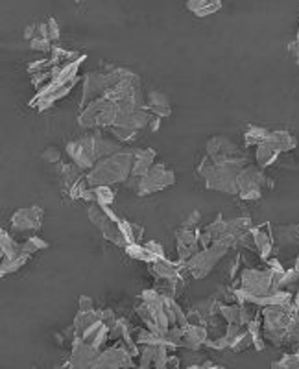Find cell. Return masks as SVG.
I'll use <instances>...</instances> for the list:
<instances>
[{
  "label": "cell",
  "mask_w": 299,
  "mask_h": 369,
  "mask_svg": "<svg viewBox=\"0 0 299 369\" xmlns=\"http://www.w3.org/2000/svg\"><path fill=\"white\" fill-rule=\"evenodd\" d=\"M122 143H118L113 135L104 133V129H91L79 135L74 141H68L65 152L78 168L84 172L95 168V164L107 155L121 152Z\"/></svg>",
  "instance_id": "cell-1"
},
{
  "label": "cell",
  "mask_w": 299,
  "mask_h": 369,
  "mask_svg": "<svg viewBox=\"0 0 299 369\" xmlns=\"http://www.w3.org/2000/svg\"><path fill=\"white\" fill-rule=\"evenodd\" d=\"M264 342L275 347L299 342V308L294 303L270 305L261 311Z\"/></svg>",
  "instance_id": "cell-2"
},
{
  "label": "cell",
  "mask_w": 299,
  "mask_h": 369,
  "mask_svg": "<svg viewBox=\"0 0 299 369\" xmlns=\"http://www.w3.org/2000/svg\"><path fill=\"white\" fill-rule=\"evenodd\" d=\"M246 164V157L229 159V161H210L207 155H204L196 172L204 180L207 189L226 192V194H238L236 180H238V174Z\"/></svg>",
  "instance_id": "cell-3"
},
{
  "label": "cell",
  "mask_w": 299,
  "mask_h": 369,
  "mask_svg": "<svg viewBox=\"0 0 299 369\" xmlns=\"http://www.w3.org/2000/svg\"><path fill=\"white\" fill-rule=\"evenodd\" d=\"M133 157H135V148H122L121 152L98 161L95 168L87 172L89 187H111L116 183H126L132 175Z\"/></svg>",
  "instance_id": "cell-4"
},
{
  "label": "cell",
  "mask_w": 299,
  "mask_h": 369,
  "mask_svg": "<svg viewBox=\"0 0 299 369\" xmlns=\"http://www.w3.org/2000/svg\"><path fill=\"white\" fill-rule=\"evenodd\" d=\"M176 183V174L164 163H155L144 178H130L126 181L128 189H132L137 196H148L161 192Z\"/></svg>",
  "instance_id": "cell-5"
},
{
  "label": "cell",
  "mask_w": 299,
  "mask_h": 369,
  "mask_svg": "<svg viewBox=\"0 0 299 369\" xmlns=\"http://www.w3.org/2000/svg\"><path fill=\"white\" fill-rule=\"evenodd\" d=\"M87 214H89V220L93 221V226L102 233V237L105 240H109L118 248H126V240H124L121 229H118V223L122 221V218L111 207H100L96 203H91Z\"/></svg>",
  "instance_id": "cell-6"
},
{
  "label": "cell",
  "mask_w": 299,
  "mask_h": 369,
  "mask_svg": "<svg viewBox=\"0 0 299 369\" xmlns=\"http://www.w3.org/2000/svg\"><path fill=\"white\" fill-rule=\"evenodd\" d=\"M238 196L246 201H255L263 196L264 187H273V183L266 178L263 168H259L257 164L247 163L242 172L238 174Z\"/></svg>",
  "instance_id": "cell-7"
},
{
  "label": "cell",
  "mask_w": 299,
  "mask_h": 369,
  "mask_svg": "<svg viewBox=\"0 0 299 369\" xmlns=\"http://www.w3.org/2000/svg\"><path fill=\"white\" fill-rule=\"evenodd\" d=\"M229 249L231 248H227L226 244H213L209 248H201L189 262L185 264V268L189 269V274L194 279H204L215 269L216 264L226 257Z\"/></svg>",
  "instance_id": "cell-8"
},
{
  "label": "cell",
  "mask_w": 299,
  "mask_h": 369,
  "mask_svg": "<svg viewBox=\"0 0 299 369\" xmlns=\"http://www.w3.org/2000/svg\"><path fill=\"white\" fill-rule=\"evenodd\" d=\"M135 368V356L132 351L122 342L104 349L91 369H133Z\"/></svg>",
  "instance_id": "cell-9"
},
{
  "label": "cell",
  "mask_w": 299,
  "mask_h": 369,
  "mask_svg": "<svg viewBox=\"0 0 299 369\" xmlns=\"http://www.w3.org/2000/svg\"><path fill=\"white\" fill-rule=\"evenodd\" d=\"M205 155L210 161H229V159L246 157L244 150L235 141H231L229 137H224V135H215V137H210L207 141Z\"/></svg>",
  "instance_id": "cell-10"
},
{
  "label": "cell",
  "mask_w": 299,
  "mask_h": 369,
  "mask_svg": "<svg viewBox=\"0 0 299 369\" xmlns=\"http://www.w3.org/2000/svg\"><path fill=\"white\" fill-rule=\"evenodd\" d=\"M43 212L41 207L32 205V207H24V209H19L11 214L10 218V227L13 233H36L41 229L43 226Z\"/></svg>",
  "instance_id": "cell-11"
},
{
  "label": "cell",
  "mask_w": 299,
  "mask_h": 369,
  "mask_svg": "<svg viewBox=\"0 0 299 369\" xmlns=\"http://www.w3.org/2000/svg\"><path fill=\"white\" fill-rule=\"evenodd\" d=\"M100 349L91 345L82 338H72V349H70V356H68V366L72 369H91L96 359L100 356Z\"/></svg>",
  "instance_id": "cell-12"
},
{
  "label": "cell",
  "mask_w": 299,
  "mask_h": 369,
  "mask_svg": "<svg viewBox=\"0 0 299 369\" xmlns=\"http://www.w3.org/2000/svg\"><path fill=\"white\" fill-rule=\"evenodd\" d=\"M199 233L196 229H183L179 227L176 231V248H178L179 262L187 264L190 258L199 251Z\"/></svg>",
  "instance_id": "cell-13"
},
{
  "label": "cell",
  "mask_w": 299,
  "mask_h": 369,
  "mask_svg": "<svg viewBox=\"0 0 299 369\" xmlns=\"http://www.w3.org/2000/svg\"><path fill=\"white\" fill-rule=\"evenodd\" d=\"M250 238L253 242V249H257L259 257L263 260H268L272 257L273 251V233H272V226L270 223H261L257 227H252L250 231Z\"/></svg>",
  "instance_id": "cell-14"
},
{
  "label": "cell",
  "mask_w": 299,
  "mask_h": 369,
  "mask_svg": "<svg viewBox=\"0 0 299 369\" xmlns=\"http://www.w3.org/2000/svg\"><path fill=\"white\" fill-rule=\"evenodd\" d=\"M144 107L148 113H152L153 116L164 118V116L172 115V104L168 100V96L161 91L152 89L150 93H146L144 96Z\"/></svg>",
  "instance_id": "cell-15"
},
{
  "label": "cell",
  "mask_w": 299,
  "mask_h": 369,
  "mask_svg": "<svg viewBox=\"0 0 299 369\" xmlns=\"http://www.w3.org/2000/svg\"><path fill=\"white\" fill-rule=\"evenodd\" d=\"M263 146L272 148L273 152L284 155V153L292 152L294 148H298V139H296L292 133L283 132V129H277V132L268 133V137L263 143Z\"/></svg>",
  "instance_id": "cell-16"
},
{
  "label": "cell",
  "mask_w": 299,
  "mask_h": 369,
  "mask_svg": "<svg viewBox=\"0 0 299 369\" xmlns=\"http://www.w3.org/2000/svg\"><path fill=\"white\" fill-rule=\"evenodd\" d=\"M158 153L152 148H135V157H133V168L130 178H144L155 164Z\"/></svg>",
  "instance_id": "cell-17"
},
{
  "label": "cell",
  "mask_w": 299,
  "mask_h": 369,
  "mask_svg": "<svg viewBox=\"0 0 299 369\" xmlns=\"http://www.w3.org/2000/svg\"><path fill=\"white\" fill-rule=\"evenodd\" d=\"M0 251H2V262L4 260H15L19 257H30L28 253H24V249H22V242L15 240V238L11 237L10 233L4 231V229H0Z\"/></svg>",
  "instance_id": "cell-18"
},
{
  "label": "cell",
  "mask_w": 299,
  "mask_h": 369,
  "mask_svg": "<svg viewBox=\"0 0 299 369\" xmlns=\"http://www.w3.org/2000/svg\"><path fill=\"white\" fill-rule=\"evenodd\" d=\"M209 340V332L205 325H189V327L183 329V342H181V347L185 349H199L201 345H205V342Z\"/></svg>",
  "instance_id": "cell-19"
},
{
  "label": "cell",
  "mask_w": 299,
  "mask_h": 369,
  "mask_svg": "<svg viewBox=\"0 0 299 369\" xmlns=\"http://www.w3.org/2000/svg\"><path fill=\"white\" fill-rule=\"evenodd\" d=\"M56 172H58V175L61 178V181H63V189L65 192H68V190L72 189L74 184L78 183V181H82L87 175V172H84L82 168H78L74 163H59L58 168H56Z\"/></svg>",
  "instance_id": "cell-20"
},
{
  "label": "cell",
  "mask_w": 299,
  "mask_h": 369,
  "mask_svg": "<svg viewBox=\"0 0 299 369\" xmlns=\"http://www.w3.org/2000/svg\"><path fill=\"white\" fill-rule=\"evenodd\" d=\"M82 340H85V342L91 343V345H95V347L100 349V351H104L105 343L109 340V327L100 320V322H96L93 327H89L84 332Z\"/></svg>",
  "instance_id": "cell-21"
},
{
  "label": "cell",
  "mask_w": 299,
  "mask_h": 369,
  "mask_svg": "<svg viewBox=\"0 0 299 369\" xmlns=\"http://www.w3.org/2000/svg\"><path fill=\"white\" fill-rule=\"evenodd\" d=\"M102 320V312L91 311V312H78V316L74 317V338H82L84 332L89 327H93L96 322Z\"/></svg>",
  "instance_id": "cell-22"
},
{
  "label": "cell",
  "mask_w": 299,
  "mask_h": 369,
  "mask_svg": "<svg viewBox=\"0 0 299 369\" xmlns=\"http://www.w3.org/2000/svg\"><path fill=\"white\" fill-rule=\"evenodd\" d=\"M187 10L192 11L196 17H207L222 10V2H218V0H189Z\"/></svg>",
  "instance_id": "cell-23"
},
{
  "label": "cell",
  "mask_w": 299,
  "mask_h": 369,
  "mask_svg": "<svg viewBox=\"0 0 299 369\" xmlns=\"http://www.w3.org/2000/svg\"><path fill=\"white\" fill-rule=\"evenodd\" d=\"M273 238H275L281 246L299 244V223H292V226H277L275 227V235H273Z\"/></svg>",
  "instance_id": "cell-24"
},
{
  "label": "cell",
  "mask_w": 299,
  "mask_h": 369,
  "mask_svg": "<svg viewBox=\"0 0 299 369\" xmlns=\"http://www.w3.org/2000/svg\"><path fill=\"white\" fill-rule=\"evenodd\" d=\"M283 157L281 153L273 152L272 148L268 146H257L255 148V164H257L259 168H268V166H273L275 163H279V159Z\"/></svg>",
  "instance_id": "cell-25"
},
{
  "label": "cell",
  "mask_w": 299,
  "mask_h": 369,
  "mask_svg": "<svg viewBox=\"0 0 299 369\" xmlns=\"http://www.w3.org/2000/svg\"><path fill=\"white\" fill-rule=\"evenodd\" d=\"M124 249H126V253L132 258H137V260H141V262H146V264H153L155 260L161 258L153 253V251H150V249L146 248V244H128Z\"/></svg>",
  "instance_id": "cell-26"
},
{
  "label": "cell",
  "mask_w": 299,
  "mask_h": 369,
  "mask_svg": "<svg viewBox=\"0 0 299 369\" xmlns=\"http://www.w3.org/2000/svg\"><path fill=\"white\" fill-rule=\"evenodd\" d=\"M268 133H270V129H266V127L263 126H250L246 129V133H244V137H246V146H261V144L266 141Z\"/></svg>",
  "instance_id": "cell-27"
},
{
  "label": "cell",
  "mask_w": 299,
  "mask_h": 369,
  "mask_svg": "<svg viewBox=\"0 0 299 369\" xmlns=\"http://www.w3.org/2000/svg\"><path fill=\"white\" fill-rule=\"evenodd\" d=\"M95 189V198L96 205L100 207H111L115 201V190L111 187H93Z\"/></svg>",
  "instance_id": "cell-28"
},
{
  "label": "cell",
  "mask_w": 299,
  "mask_h": 369,
  "mask_svg": "<svg viewBox=\"0 0 299 369\" xmlns=\"http://www.w3.org/2000/svg\"><path fill=\"white\" fill-rule=\"evenodd\" d=\"M250 345H253V338H252V332H250V329H244V331L238 334V336L235 338V342L231 343V351L233 353H240V351H246Z\"/></svg>",
  "instance_id": "cell-29"
},
{
  "label": "cell",
  "mask_w": 299,
  "mask_h": 369,
  "mask_svg": "<svg viewBox=\"0 0 299 369\" xmlns=\"http://www.w3.org/2000/svg\"><path fill=\"white\" fill-rule=\"evenodd\" d=\"M48 248V242H45L41 237H28L24 242H22V249H24V253H28L30 257L37 253V251H41V249Z\"/></svg>",
  "instance_id": "cell-30"
},
{
  "label": "cell",
  "mask_w": 299,
  "mask_h": 369,
  "mask_svg": "<svg viewBox=\"0 0 299 369\" xmlns=\"http://www.w3.org/2000/svg\"><path fill=\"white\" fill-rule=\"evenodd\" d=\"M272 369H299V351L298 353L284 354L283 359L273 362Z\"/></svg>",
  "instance_id": "cell-31"
},
{
  "label": "cell",
  "mask_w": 299,
  "mask_h": 369,
  "mask_svg": "<svg viewBox=\"0 0 299 369\" xmlns=\"http://www.w3.org/2000/svg\"><path fill=\"white\" fill-rule=\"evenodd\" d=\"M30 258L32 257H26V255H24V257L15 258V260H4V262H2V268H0V275L4 277V275H10L13 274V272H17V269H21Z\"/></svg>",
  "instance_id": "cell-32"
},
{
  "label": "cell",
  "mask_w": 299,
  "mask_h": 369,
  "mask_svg": "<svg viewBox=\"0 0 299 369\" xmlns=\"http://www.w3.org/2000/svg\"><path fill=\"white\" fill-rule=\"evenodd\" d=\"M41 157L45 163H50V164H59L61 163V157H63V153L59 152V148L56 146H48L43 150Z\"/></svg>",
  "instance_id": "cell-33"
},
{
  "label": "cell",
  "mask_w": 299,
  "mask_h": 369,
  "mask_svg": "<svg viewBox=\"0 0 299 369\" xmlns=\"http://www.w3.org/2000/svg\"><path fill=\"white\" fill-rule=\"evenodd\" d=\"M199 220H201V212L192 211L189 217L181 221V227H183V229H196V227H198V223H199Z\"/></svg>",
  "instance_id": "cell-34"
},
{
  "label": "cell",
  "mask_w": 299,
  "mask_h": 369,
  "mask_svg": "<svg viewBox=\"0 0 299 369\" xmlns=\"http://www.w3.org/2000/svg\"><path fill=\"white\" fill-rule=\"evenodd\" d=\"M47 26H48V37H50V41H58L59 37H61L58 21H56L54 17H48V19H47Z\"/></svg>",
  "instance_id": "cell-35"
},
{
  "label": "cell",
  "mask_w": 299,
  "mask_h": 369,
  "mask_svg": "<svg viewBox=\"0 0 299 369\" xmlns=\"http://www.w3.org/2000/svg\"><path fill=\"white\" fill-rule=\"evenodd\" d=\"M100 312H102V322L109 327V332H111V329L115 327L116 322H118V316H116L115 312L111 311V308H104V311H100Z\"/></svg>",
  "instance_id": "cell-36"
},
{
  "label": "cell",
  "mask_w": 299,
  "mask_h": 369,
  "mask_svg": "<svg viewBox=\"0 0 299 369\" xmlns=\"http://www.w3.org/2000/svg\"><path fill=\"white\" fill-rule=\"evenodd\" d=\"M95 311V301L89 295H82L78 301V312H91Z\"/></svg>",
  "instance_id": "cell-37"
},
{
  "label": "cell",
  "mask_w": 299,
  "mask_h": 369,
  "mask_svg": "<svg viewBox=\"0 0 299 369\" xmlns=\"http://www.w3.org/2000/svg\"><path fill=\"white\" fill-rule=\"evenodd\" d=\"M289 52H290V56L294 58L296 63L299 65V28H298V36H296V39L289 45Z\"/></svg>",
  "instance_id": "cell-38"
},
{
  "label": "cell",
  "mask_w": 299,
  "mask_h": 369,
  "mask_svg": "<svg viewBox=\"0 0 299 369\" xmlns=\"http://www.w3.org/2000/svg\"><path fill=\"white\" fill-rule=\"evenodd\" d=\"M146 248L150 249V251H153V253L158 255V257H167V255H164V249H163V246H161V244L159 242H155V240H150V242H146Z\"/></svg>",
  "instance_id": "cell-39"
},
{
  "label": "cell",
  "mask_w": 299,
  "mask_h": 369,
  "mask_svg": "<svg viewBox=\"0 0 299 369\" xmlns=\"http://www.w3.org/2000/svg\"><path fill=\"white\" fill-rule=\"evenodd\" d=\"M187 369H226L222 366H215L213 362H204V364H196V366H189Z\"/></svg>",
  "instance_id": "cell-40"
},
{
  "label": "cell",
  "mask_w": 299,
  "mask_h": 369,
  "mask_svg": "<svg viewBox=\"0 0 299 369\" xmlns=\"http://www.w3.org/2000/svg\"><path fill=\"white\" fill-rule=\"evenodd\" d=\"M167 369H181L179 368V359L176 356V354L170 353V356H168V360H167Z\"/></svg>",
  "instance_id": "cell-41"
},
{
  "label": "cell",
  "mask_w": 299,
  "mask_h": 369,
  "mask_svg": "<svg viewBox=\"0 0 299 369\" xmlns=\"http://www.w3.org/2000/svg\"><path fill=\"white\" fill-rule=\"evenodd\" d=\"M159 124H161V118H159V116H152V120H150V129H152V132H158L159 129Z\"/></svg>",
  "instance_id": "cell-42"
},
{
  "label": "cell",
  "mask_w": 299,
  "mask_h": 369,
  "mask_svg": "<svg viewBox=\"0 0 299 369\" xmlns=\"http://www.w3.org/2000/svg\"><path fill=\"white\" fill-rule=\"evenodd\" d=\"M294 305L299 308V285H298V292H296V295H294Z\"/></svg>",
  "instance_id": "cell-43"
},
{
  "label": "cell",
  "mask_w": 299,
  "mask_h": 369,
  "mask_svg": "<svg viewBox=\"0 0 299 369\" xmlns=\"http://www.w3.org/2000/svg\"><path fill=\"white\" fill-rule=\"evenodd\" d=\"M63 369H72V368H70V366H68V362H65V364H63Z\"/></svg>",
  "instance_id": "cell-44"
},
{
  "label": "cell",
  "mask_w": 299,
  "mask_h": 369,
  "mask_svg": "<svg viewBox=\"0 0 299 369\" xmlns=\"http://www.w3.org/2000/svg\"><path fill=\"white\" fill-rule=\"evenodd\" d=\"M133 369H141V368H137V366H135V368H133Z\"/></svg>",
  "instance_id": "cell-45"
},
{
  "label": "cell",
  "mask_w": 299,
  "mask_h": 369,
  "mask_svg": "<svg viewBox=\"0 0 299 369\" xmlns=\"http://www.w3.org/2000/svg\"><path fill=\"white\" fill-rule=\"evenodd\" d=\"M298 260H299V255H298Z\"/></svg>",
  "instance_id": "cell-46"
},
{
  "label": "cell",
  "mask_w": 299,
  "mask_h": 369,
  "mask_svg": "<svg viewBox=\"0 0 299 369\" xmlns=\"http://www.w3.org/2000/svg\"><path fill=\"white\" fill-rule=\"evenodd\" d=\"M32 369H37V368H32Z\"/></svg>",
  "instance_id": "cell-47"
}]
</instances>
